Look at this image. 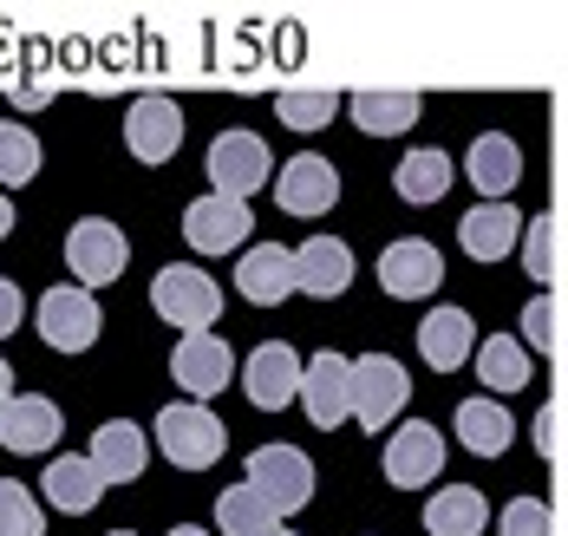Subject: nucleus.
<instances>
[{
	"instance_id": "obj_7",
	"label": "nucleus",
	"mask_w": 568,
	"mask_h": 536,
	"mask_svg": "<svg viewBox=\"0 0 568 536\" xmlns=\"http://www.w3.org/2000/svg\"><path fill=\"white\" fill-rule=\"evenodd\" d=\"M203 171H210V190H216V196L248 203V190H262V183H268L275 158H268V144H262L255 131H223V138L210 144Z\"/></svg>"
},
{
	"instance_id": "obj_12",
	"label": "nucleus",
	"mask_w": 568,
	"mask_h": 536,
	"mask_svg": "<svg viewBox=\"0 0 568 536\" xmlns=\"http://www.w3.org/2000/svg\"><path fill=\"white\" fill-rule=\"evenodd\" d=\"M229 373H235V354H229L223 334H183L171 354V380L203 406V400H216L229 386Z\"/></svg>"
},
{
	"instance_id": "obj_19",
	"label": "nucleus",
	"mask_w": 568,
	"mask_h": 536,
	"mask_svg": "<svg viewBox=\"0 0 568 536\" xmlns=\"http://www.w3.org/2000/svg\"><path fill=\"white\" fill-rule=\"evenodd\" d=\"M235 295H248L255 307L287 301L294 295V255H287L282 242H255V249H242V262H235Z\"/></svg>"
},
{
	"instance_id": "obj_34",
	"label": "nucleus",
	"mask_w": 568,
	"mask_h": 536,
	"mask_svg": "<svg viewBox=\"0 0 568 536\" xmlns=\"http://www.w3.org/2000/svg\"><path fill=\"white\" fill-rule=\"evenodd\" d=\"M275 112L294 131H321V124H334V112H341V92H282Z\"/></svg>"
},
{
	"instance_id": "obj_2",
	"label": "nucleus",
	"mask_w": 568,
	"mask_h": 536,
	"mask_svg": "<svg viewBox=\"0 0 568 536\" xmlns=\"http://www.w3.org/2000/svg\"><path fill=\"white\" fill-rule=\"evenodd\" d=\"M151 307H158L171 327H183V334H210V327L223 321V289H216L203 269L171 262V269L151 275Z\"/></svg>"
},
{
	"instance_id": "obj_18",
	"label": "nucleus",
	"mask_w": 568,
	"mask_h": 536,
	"mask_svg": "<svg viewBox=\"0 0 568 536\" xmlns=\"http://www.w3.org/2000/svg\"><path fill=\"white\" fill-rule=\"evenodd\" d=\"M464 171L484 190V203H510V190L523 183V151H516L510 131H484V138H470Z\"/></svg>"
},
{
	"instance_id": "obj_42",
	"label": "nucleus",
	"mask_w": 568,
	"mask_h": 536,
	"mask_svg": "<svg viewBox=\"0 0 568 536\" xmlns=\"http://www.w3.org/2000/svg\"><path fill=\"white\" fill-rule=\"evenodd\" d=\"M112 536H138V530H112Z\"/></svg>"
},
{
	"instance_id": "obj_36",
	"label": "nucleus",
	"mask_w": 568,
	"mask_h": 536,
	"mask_svg": "<svg viewBox=\"0 0 568 536\" xmlns=\"http://www.w3.org/2000/svg\"><path fill=\"white\" fill-rule=\"evenodd\" d=\"M536 452H542V458H556V452H562V406H556V400H549L542 418H536Z\"/></svg>"
},
{
	"instance_id": "obj_6",
	"label": "nucleus",
	"mask_w": 568,
	"mask_h": 536,
	"mask_svg": "<svg viewBox=\"0 0 568 536\" xmlns=\"http://www.w3.org/2000/svg\"><path fill=\"white\" fill-rule=\"evenodd\" d=\"M242 484H248V491H262V497L287 517V510L314 504V458H307L301 445H255Z\"/></svg>"
},
{
	"instance_id": "obj_27",
	"label": "nucleus",
	"mask_w": 568,
	"mask_h": 536,
	"mask_svg": "<svg viewBox=\"0 0 568 536\" xmlns=\"http://www.w3.org/2000/svg\"><path fill=\"white\" fill-rule=\"evenodd\" d=\"M346 112H353V124L366 131V138H398V131H412L418 124V92H353L346 99Z\"/></svg>"
},
{
	"instance_id": "obj_26",
	"label": "nucleus",
	"mask_w": 568,
	"mask_h": 536,
	"mask_svg": "<svg viewBox=\"0 0 568 536\" xmlns=\"http://www.w3.org/2000/svg\"><path fill=\"white\" fill-rule=\"evenodd\" d=\"M40 491H47V504L65 510V517H85V510H99V497H105V484H99V472H92L85 458H53L47 477H40Z\"/></svg>"
},
{
	"instance_id": "obj_10",
	"label": "nucleus",
	"mask_w": 568,
	"mask_h": 536,
	"mask_svg": "<svg viewBox=\"0 0 568 536\" xmlns=\"http://www.w3.org/2000/svg\"><path fill=\"white\" fill-rule=\"evenodd\" d=\"M124 144H131L138 164H171L176 144H183V105L164 99V92L131 99V112H124Z\"/></svg>"
},
{
	"instance_id": "obj_31",
	"label": "nucleus",
	"mask_w": 568,
	"mask_h": 536,
	"mask_svg": "<svg viewBox=\"0 0 568 536\" xmlns=\"http://www.w3.org/2000/svg\"><path fill=\"white\" fill-rule=\"evenodd\" d=\"M33 178H40V138L20 119H0V190H20Z\"/></svg>"
},
{
	"instance_id": "obj_21",
	"label": "nucleus",
	"mask_w": 568,
	"mask_h": 536,
	"mask_svg": "<svg viewBox=\"0 0 568 536\" xmlns=\"http://www.w3.org/2000/svg\"><path fill=\"white\" fill-rule=\"evenodd\" d=\"M477 347V321L464 314V307H432L425 321H418V354L425 366H438V373H457L464 360Z\"/></svg>"
},
{
	"instance_id": "obj_28",
	"label": "nucleus",
	"mask_w": 568,
	"mask_h": 536,
	"mask_svg": "<svg viewBox=\"0 0 568 536\" xmlns=\"http://www.w3.org/2000/svg\"><path fill=\"white\" fill-rule=\"evenodd\" d=\"M516 249H523V269H529L536 289H556V282H562V216H556V210L529 216L523 236H516Z\"/></svg>"
},
{
	"instance_id": "obj_24",
	"label": "nucleus",
	"mask_w": 568,
	"mask_h": 536,
	"mask_svg": "<svg viewBox=\"0 0 568 536\" xmlns=\"http://www.w3.org/2000/svg\"><path fill=\"white\" fill-rule=\"evenodd\" d=\"M470 366H477V380H484V400H497V393H523V386H529V354H523L516 334H490V341H477V347H470Z\"/></svg>"
},
{
	"instance_id": "obj_15",
	"label": "nucleus",
	"mask_w": 568,
	"mask_h": 536,
	"mask_svg": "<svg viewBox=\"0 0 568 536\" xmlns=\"http://www.w3.org/2000/svg\"><path fill=\"white\" fill-rule=\"evenodd\" d=\"M85 465L99 472V484H138L144 465H151V438H144V425H131V418H105V425L92 432Z\"/></svg>"
},
{
	"instance_id": "obj_4",
	"label": "nucleus",
	"mask_w": 568,
	"mask_h": 536,
	"mask_svg": "<svg viewBox=\"0 0 568 536\" xmlns=\"http://www.w3.org/2000/svg\"><path fill=\"white\" fill-rule=\"evenodd\" d=\"M33 327H40V341L53 347V354H85L99 334H105V307L99 295H85V289H72V282H59L40 295L33 307Z\"/></svg>"
},
{
	"instance_id": "obj_33",
	"label": "nucleus",
	"mask_w": 568,
	"mask_h": 536,
	"mask_svg": "<svg viewBox=\"0 0 568 536\" xmlns=\"http://www.w3.org/2000/svg\"><path fill=\"white\" fill-rule=\"evenodd\" d=\"M529 347H542V354L562 347V295H536L523 307V354Z\"/></svg>"
},
{
	"instance_id": "obj_32",
	"label": "nucleus",
	"mask_w": 568,
	"mask_h": 536,
	"mask_svg": "<svg viewBox=\"0 0 568 536\" xmlns=\"http://www.w3.org/2000/svg\"><path fill=\"white\" fill-rule=\"evenodd\" d=\"M40 530H47L40 497L20 477H0V536H40Z\"/></svg>"
},
{
	"instance_id": "obj_23",
	"label": "nucleus",
	"mask_w": 568,
	"mask_h": 536,
	"mask_svg": "<svg viewBox=\"0 0 568 536\" xmlns=\"http://www.w3.org/2000/svg\"><path fill=\"white\" fill-rule=\"evenodd\" d=\"M510 438H516V418H510L504 400H484V393H477V400L457 406V445H464V452H477V458H504Z\"/></svg>"
},
{
	"instance_id": "obj_13",
	"label": "nucleus",
	"mask_w": 568,
	"mask_h": 536,
	"mask_svg": "<svg viewBox=\"0 0 568 536\" xmlns=\"http://www.w3.org/2000/svg\"><path fill=\"white\" fill-rule=\"evenodd\" d=\"M242 386H248V406H262V413L294 406V393H301V354L287 341H262L255 354L242 360Z\"/></svg>"
},
{
	"instance_id": "obj_30",
	"label": "nucleus",
	"mask_w": 568,
	"mask_h": 536,
	"mask_svg": "<svg viewBox=\"0 0 568 536\" xmlns=\"http://www.w3.org/2000/svg\"><path fill=\"white\" fill-rule=\"evenodd\" d=\"M282 524V510L262 497V491H248V484H229L223 497H216V530L223 536H262Z\"/></svg>"
},
{
	"instance_id": "obj_20",
	"label": "nucleus",
	"mask_w": 568,
	"mask_h": 536,
	"mask_svg": "<svg viewBox=\"0 0 568 536\" xmlns=\"http://www.w3.org/2000/svg\"><path fill=\"white\" fill-rule=\"evenodd\" d=\"M59 425H65V418H59L53 400L20 393V400H7V406H0V445H7V452H20V458H27V452H53Z\"/></svg>"
},
{
	"instance_id": "obj_1",
	"label": "nucleus",
	"mask_w": 568,
	"mask_h": 536,
	"mask_svg": "<svg viewBox=\"0 0 568 536\" xmlns=\"http://www.w3.org/2000/svg\"><path fill=\"white\" fill-rule=\"evenodd\" d=\"M346 400H353V418L366 432H386L412 406V373L393 354H359V360H346Z\"/></svg>"
},
{
	"instance_id": "obj_37",
	"label": "nucleus",
	"mask_w": 568,
	"mask_h": 536,
	"mask_svg": "<svg viewBox=\"0 0 568 536\" xmlns=\"http://www.w3.org/2000/svg\"><path fill=\"white\" fill-rule=\"evenodd\" d=\"M20 314H27V301H20V289L0 275V341H7V334H20Z\"/></svg>"
},
{
	"instance_id": "obj_5",
	"label": "nucleus",
	"mask_w": 568,
	"mask_h": 536,
	"mask_svg": "<svg viewBox=\"0 0 568 536\" xmlns=\"http://www.w3.org/2000/svg\"><path fill=\"white\" fill-rule=\"evenodd\" d=\"M65 262H72V289H105V282H118L124 269H131V242H124V230L118 223H105V216H79L72 230H65Z\"/></svg>"
},
{
	"instance_id": "obj_29",
	"label": "nucleus",
	"mask_w": 568,
	"mask_h": 536,
	"mask_svg": "<svg viewBox=\"0 0 568 536\" xmlns=\"http://www.w3.org/2000/svg\"><path fill=\"white\" fill-rule=\"evenodd\" d=\"M393 183H398V196H405V203H438V196L452 190V158H445V151H432V144H418V151H405V158H398Z\"/></svg>"
},
{
	"instance_id": "obj_14",
	"label": "nucleus",
	"mask_w": 568,
	"mask_h": 536,
	"mask_svg": "<svg viewBox=\"0 0 568 536\" xmlns=\"http://www.w3.org/2000/svg\"><path fill=\"white\" fill-rule=\"evenodd\" d=\"M334 196H341V171H334L321 151H294V158L282 164V190H275V203H282L287 216H327Z\"/></svg>"
},
{
	"instance_id": "obj_11",
	"label": "nucleus",
	"mask_w": 568,
	"mask_h": 536,
	"mask_svg": "<svg viewBox=\"0 0 568 536\" xmlns=\"http://www.w3.org/2000/svg\"><path fill=\"white\" fill-rule=\"evenodd\" d=\"M255 236V210L248 203H235V196H196L190 210H183V242L196 249V255H229L235 242Z\"/></svg>"
},
{
	"instance_id": "obj_9",
	"label": "nucleus",
	"mask_w": 568,
	"mask_h": 536,
	"mask_svg": "<svg viewBox=\"0 0 568 536\" xmlns=\"http://www.w3.org/2000/svg\"><path fill=\"white\" fill-rule=\"evenodd\" d=\"M379 289L393 301L438 295V289H445V255H438V242H425V236L386 242V255H379Z\"/></svg>"
},
{
	"instance_id": "obj_8",
	"label": "nucleus",
	"mask_w": 568,
	"mask_h": 536,
	"mask_svg": "<svg viewBox=\"0 0 568 536\" xmlns=\"http://www.w3.org/2000/svg\"><path fill=\"white\" fill-rule=\"evenodd\" d=\"M379 465H386V484L393 491H425L438 477V465H445V432L425 425V418H405L393 438H386Z\"/></svg>"
},
{
	"instance_id": "obj_22",
	"label": "nucleus",
	"mask_w": 568,
	"mask_h": 536,
	"mask_svg": "<svg viewBox=\"0 0 568 536\" xmlns=\"http://www.w3.org/2000/svg\"><path fill=\"white\" fill-rule=\"evenodd\" d=\"M516 236H523L516 203H477V210H464V223H457V242H464L470 262H497V255H510Z\"/></svg>"
},
{
	"instance_id": "obj_41",
	"label": "nucleus",
	"mask_w": 568,
	"mask_h": 536,
	"mask_svg": "<svg viewBox=\"0 0 568 536\" xmlns=\"http://www.w3.org/2000/svg\"><path fill=\"white\" fill-rule=\"evenodd\" d=\"M262 536H294V530H282V524H275V530H262Z\"/></svg>"
},
{
	"instance_id": "obj_39",
	"label": "nucleus",
	"mask_w": 568,
	"mask_h": 536,
	"mask_svg": "<svg viewBox=\"0 0 568 536\" xmlns=\"http://www.w3.org/2000/svg\"><path fill=\"white\" fill-rule=\"evenodd\" d=\"M13 400V373H7V360H0V406Z\"/></svg>"
},
{
	"instance_id": "obj_38",
	"label": "nucleus",
	"mask_w": 568,
	"mask_h": 536,
	"mask_svg": "<svg viewBox=\"0 0 568 536\" xmlns=\"http://www.w3.org/2000/svg\"><path fill=\"white\" fill-rule=\"evenodd\" d=\"M13 230V203H7V190H0V236Z\"/></svg>"
},
{
	"instance_id": "obj_3",
	"label": "nucleus",
	"mask_w": 568,
	"mask_h": 536,
	"mask_svg": "<svg viewBox=\"0 0 568 536\" xmlns=\"http://www.w3.org/2000/svg\"><path fill=\"white\" fill-rule=\"evenodd\" d=\"M223 418L210 413V406H196V400H171L164 413H158V452L183 465V472H210L216 458H223Z\"/></svg>"
},
{
	"instance_id": "obj_25",
	"label": "nucleus",
	"mask_w": 568,
	"mask_h": 536,
	"mask_svg": "<svg viewBox=\"0 0 568 536\" xmlns=\"http://www.w3.org/2000/svg\"><path fill=\"white\" fill-rule=\"evenodd\" d=\"M490 524V504L477 484H445L432 504H425V530L432 536H484Z\"/></svg>"
},
{
	"instance_id": "obj_40",
	"label": "nucleus",
	"mask_w": 568,
	"mask_h": 536,
	"mask_svg": "<svg viewBox=\"0 0 568 536\" xmlns=\"http://www.w3.org/2000/svg\"><path fill=\"white\" fill-rule=\"evenodd\" d=\"M171 536H210V530H196V524H176V530Z\"/></svg>"
},
{
	"instance_id": "obj_16",
	"label": "nucleus",
	"mask_w": 568,
	"mask_h": 536,
	"mask_svg": "<svg viewBox=\"0 0 568 536\" xmlns=\"http://www.w3.org/2000/svg\"><path fill=\"white\" fill-rule=\"evenodd\" d=\"M353 289V249L341 236H307L294 249V295L334 301Z\"/></svg>"
},
{
	"instance_id": "obj_35",
	"label": "nucleus",
	"mask_w": 568,
	"mask_h": 536,
	"mask_svg": "<svg viewBox=\"0 0 568 536\" xmlns=\"http://www.w3.org/2000/svg\"><path fill=\"white\" fill-rule=\"evenodd\" d=\"M497 536H556V510L542 497H510L497 517Z\"/></svg>"
},
{
	"instance_id": "obj_17",
	"label": "nucleus",
	"mask_w": 568,
	"mask_h": 536,
	"mask_svg": "<svg viewBox=\"0 0 568 536\" xmlns=\"http://www.w3.org/2000/svg\"><path fill=\"white\" fill-rule=\"evenodd\" d=\"M301 413L314 418L321 432H334L341 418H353V400H346V360L341 354H314L301 360Z\"/></svg>"
}]
</instances>
